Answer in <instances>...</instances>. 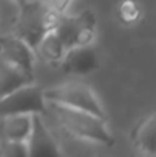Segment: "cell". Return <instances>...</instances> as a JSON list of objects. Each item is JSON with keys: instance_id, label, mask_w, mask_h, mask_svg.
<instances>
[{"instance_id": "cell-1", "label": "cell", "mask_w": 156, "mask_h": 157, "mask_svg": "<svg viewBox=\"0 0 156 157\" xmlns=\"http://www.w3.org/2000/svg\"><path fill=\"white\" fill-rule=\"evenodd\" d=\"M48 107L58 125L64 128L70 136L104 147H112L115 144V139L107 127V119H101L92 113L64 105L48 104Z\"/></svg>"}, {"instance_id": "cell-13", "label": "cell", "mask_w": 156, "mask_h": 157, "mask_svg": "<svg viewBox=\"0 0 156 157\" xmlns=\"http://www.w3.org/2000/svg\"><path fill=\"white\" fill-rule=\"evenodd\" d=\"M118 15H119V20L122 23L132 25L139 18L141 9L135 0H122L118 6Z\"/></svg>"}, {"instance_id": "cell-3", "label": "cell", "mask_w": 156, "mask_h": 157, "mask_svg": "<svg viewBox=\"0 0 156 157\" xmlns=\"http://www.w3.org/2000/svg\"><path fill=\"white\" fill-rule=\"evenodd\" d=\"M43 96L46 104H58L64 105L75 110H83L87 113H92L101 119H107L106 111L100 102L95 92L84 82H64L60 86L51 87L48 90H43Z\"/></svg>"}, {"instance_id": "cell-18", "label": "cell", "mask_w": 156, "mask_h": 157, "mask_svg": "<svg viewBox=\"0 0 156 157\" xmlns=\"http://www.w3.org/2000/svg\"><path fill=\"white\" fill-rule=\"evenodd\" d=\"M0 37H2V34H0Z\"/></svg>"}, {"instance_id": "cell-6", "label": "cell", "mask_w": 156, "mask_h": 157, "mask_svg": "<svg viewBox=\"0 0 156 157\" xmlns=\"http://www.w3.org/2000/svg\"><path fill=\"white\" fill-rule=\"evenodd\" d=\"M0 59L34 79L35 52L18 37L12 34L0 37Z\"/></svg>"}, {"instance_id": "cell-11", "label": "cell", "mask_w": 156, "mask_h": 157, "mask_svg": "<svg viewBox=\"0 0 156 157\" xmlns=\"http://www.w3.org/2000/svg\"><path fill=\"white\" fill-rule=\"evenodd\" d=\"M31 82H34V79L0 59V99Z\"/></svg>"}, {"instance_id": "cell-17", "label": "cell", "mask_w": 156, "mask_h": 157, "mask_svg": "<svg viewBox=\"0 0 156 157\" xmlns=\"http://www.w3.org/2000/svg\"><path fill=\"white\" fill-rule=\"evenodd\" d=\"M138 157H155V156H147V154H139Z\"/></svg>"}, {"instance_id": "cell-5", "label": "cell", "mask_w": 156, "mask_h": 157, "mask_svg": "<svg viewBox=\"0 0 156 157\" xmlns=\"http://www.w3.org/2000/svg\"><path fill=\"white\" fill-rule=\"evenodd\" d=\"M48 104L43 96V89L34 82L23 86L11 95L0 99V117L11 114H45Z\"/></svg>"}, {"instance_id": "cell-9", "label": "cell", "mask_w": 156, "mask_h": 157, "mask_svg": "<svg viewBox=\"0 0 156 157\" xmlns=\"http://www.w3.org/2000/svg\"><path fill=\"white\" fill-rule=\"evenodd\" d=\"M133 147L139 154L155 156L156 154V116L150 113L147 117L141 119L130 133Z\"/></svg>"}, {"instance_id": "cell-10", "label": "cell", "mask_w": 156, "mask_h": 157, "mask_svg": "<svg viewBox=\"0 0 156 157\" xmlns=\"http://www.w3.org/2000/svg\"><path fill=\"white\" fill-rule=\"evenodd\" d=\"M34 114H11L0 117V140L26 142L32 130Z\"/></svg>"}, {"instance_id": "cell-12", "label": "cell", "mask_w": 156, "mask_h": 157, "mask_svg": "<svg viewBox=\"0 0 156 157\" xmlns=\"http://www.w3.org/2000/svg\"><path fill=\"white\" fill-rule=\"evenodd\" d=\"M64 52H66V48L58 38V35L55 34V31L46 34L35 48V55L38 53L46 63H51V64H60V61L64 56Z\"/></svg>"}, {"instance_id": "cell-15", "label": "cell", "mask_w": 156, "mask_h": 157, "mask_svg": "<svg viewBox=\"0 0 156 157\" xmlns=\"http://www.w3.org/2000/svg\"><path fill=\"white\" fill-rule=\"evenodd\" d=\"M45 5H48L51 9H54L57 14H64L70 0H42Z\"/></svg>"}, {"instance_id": "cell-4", "label": "cell", "mask_w": 156, "mask_h": 157, "mask_svg": "<svg viewBox=\"0 0 156 157\" xmlns=\"http://www.w3.org/2000/svg\"><path fill=\"white\" fill-rule=\"evenodd\" d=\"M54 31L66 51L75 46H87L94 43L97 35V17L89 9L77 15L60 14Z\"/></svg>"}, {"instance_id": "cell-14", "label": "cell", "mask_w": 156, "mask_h": 157, "mask_svg": "<svg viewBox=\"0 0 156 157\" xmlns=\"http://www.w3.org/2000/svg\"><path fill=\"white\" fill-rule=\"evenodd\" d=\"M0 157H28L26 142L0 140Z\"/></svg>"}, {"instance_id": "cell-2", "label": "cell", "mask_w": 156, "mask_h": 157, "mask_svg": "<svg viewBox=\"0 0 156 157\" xmlns=\"http://www.w3.org/2000/svg\"><path fill=\"white\" fill-rule=\"evenodd\" d=\"M58 15L43 2H26L18 8V15L15 18L12 35L23 40L31 49H34L42 41V38L55 29Z\"/></svg>"}, {"instance_id": "cell-8", "label": "cell", "mask_w": 156, "mask_h": 157, "mask_svg": "<svg viewBox=\"0 0 156 157\" xmlns=\"http://www.w3.org/2000/svg\"><path fill=\"white\" fill-rule=\"evenodd\" d=\"M60 66L63 72L66 73L84 76L98 69L100 59H98V53L92 48V44L75 46L64 52L63 59L60 61Z\"/></svg>"}, {"instance_id": "cell-16", "label": "cell", "mask_w": 156, "mask_h": 157, "mask_svg": "<svg viewBox=\"0 0 156 157\" xmlns=\"http://www.w3.org/2000/svg\"><path fill=\"white\" fill-rule=\"evenodd\" d=\"M12 2H14V3H15V5H17V6L20 8V6H23V5H25V3H26L28 0H12Z\"/></svg>"}, {"instance_id": "cell-7", "label": "cell", "mask_w": 156, "mask_h": 157, "mask_svg": "<svg viewBox=\"0 0 156 157\" xmlns=\"http://www.w3.org/2000/svg\"><path fill=\"white\" fill-rule=\"evenodd\" d=\"M28 157H63L61 150L49 128L42 119V114H34L32 130L26 140Z\"/></svg>"}]
</instances>
